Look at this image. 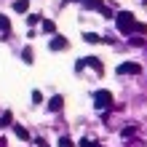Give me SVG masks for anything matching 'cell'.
Returning <instances> with one entry per match:
<instances>
[{
    "mask_svg": "<svg viewBox=\"0 0 147 147\" xmlns=\"http://www.w3.org/2000/svg\"><path fill=\"white\" fill-rule=\"evenodd\" d=\"M115 27L123 32V35H128L134 27H136V19H134V13H128V11H120L118 16H115Z\"/></svg>",
    "mask_w": 147,
    "mask_h": 147,
    "instance_id": "cell-1",
    "label": "cell"
},
{
    "mask_svg": "<svg viewBox=\"0 0 147 147\" xmlns=\"http://www.w3.org/2000/svg\"><path fill=\"white\" fill-rule=\"evenodd\" d=\"M94 107L96 110H110L112 107V94L105 91V88H99L96 94H94Z\"/></svg>",
    "mask_w": 147,
    "mask_h": 147,
    "instance_id": "cell-2",
    "label": "cell"
},
{
    "mask_svg": "<svg viewBox=\"0 0 147 147\" xmlns=\"http://www.w3.org/2000/svg\"><path fill=\"white\" fill-rule=\"evenodd\" d=\"M142 72V67L136 64V62H123V64H118V75H139Z\"/></svg>",
    "mask_w": 147,
    "mask_h": 147,
    "instance_id": "cell-3",
    "label": "cell"
},
{
    "mask_svg": "<svg viewBox=\"0 0 147 147\" xmlns=\"http://www.w3.org/2000/svg\"><path fill=\"white\" fill-rule=\"evenodd\" d=\"M48 48H51V51H62V48H67V38H62V35H56L54 40L48 43Z\"/></svg>",
    "mask_w": 147,
    "mask_h": 147,
    "instance_id": "cell-4",
    "label": "cell"
},
{
    "mask_svg": "<svg viewBox=\"0 0 147 147\" xmlns=\"http://www.w3.org/2000/svg\"><path fill=\"white\" fill-rule=\"evenodd\" d=\"M62 107H64V99L62 96H54L48 102V112H62Z\"/></svg>",
    "mask_w": 147,
    "mask_h": 147,
    "instance_id": "cell-5",
    "label": "cell"
},
{
    "mask_svg": "<svg viewBox=\"0 0 147 147\" xmlns=\"http://www.w3.org/2000/svg\"><path fill=\"white\" fill-rule=\"evenodd\" d=\"M27 8H30V0H16V3H13V11L16 13H24Z\"/></svg>",
    "mask_w": 147,
    "mask_h": 147,
    "instance_id": "cell-6",
    "label": "cell"
},
{
    "mask_svg": "<svg viewBox=\"0 0 147 147\" xmlns=\"http://www.w3.org/2000/svg\"><path fill=\"white\" fill-rule=\"evenodd\" d=\"M86 64H88V67H94L96 72H102V62H99L96 56H88V59H86Z\"/></svg>",
    "mask_w": 147,
    "mask_h": 147,
    "instance_id": "cell-7",
    "label": "cell"
},
{
    "mask_svg": "<svg viewBox=\"0 0 147 147\" xmlns=\"http://www.w3.org/2000/svg\"><path fill=\"white\" fill-rule=\"evenodd\" d=\"M16 136H19V139H24V142H30V131L24 126H16Z\"/></svg>",
    "mask_w": 147,
    "mask_h": 147,
    "instance_id": "cell-8",
    "label": "cell"
},
{
    "mask_svg": "<svg viewBox=\"0 0 147 147\" xmlns=\"http://www.w3.org/2000/svg\"><path fill=\"white\" fill-rule=\"evenodd\" d=\"M43 30H46V32H56V24L51 19H43Z\"/></svg>",
    "mask_w": 147,
    "mask_h": 147,
    "instance_id": "cell-9",
    "label": "cell"
},
{
    "mask_svg": "<svg viewBox=\"0 0 147 147\" xmlns=\"http://www.w3.org/2000/svg\"><path fill=\"white\" fill-rule=\"evenodd\" d=\"M22 59H24L27 64H32V59H35V56H32V48H24V51H22Z\"/></svg>",
    "mask_w": 147,
    "mask_h": 147,
    "instance_id": "cell-10",
    "label": "cell"
},
{
    "mask_svg": "<svg viewBox=\"0 0 147 147\" xmlns=\"http://www.w3.org/2000/svg\"><path fill=\"white\" fill-rule=\"evenodd\" d=\"M83 40H86V43H99L102 38H99V35H94V32H86V35H83Z\"/></svg>",
    "mask_w": 147,
    "mask_h": 147,
    "instance_id": "cell-11",
    "label": "cell"
},
{
    "mask_svg": "<svg viewBox=\"0 0 147 147\" xmlns=\"http://www.w3.org/2000/svg\"><path fill=\"white\" fill-rule=\"evenodd\" d=\"M0 30H3V32L11 30V22H8V16H0Z\"/></svg>",
    "mask_w": 147,
    "mask_h": 147,
    "instance_id": "cell-12",
    "label": "cell"
},
{
    "mask_svg": "<svg viewBox=\"0 0 147 147\" xmlns=\"http://www.w3.org/2000/svg\"><path fill=\"white\" fill-rule=\"evenodd\" d=\"M59 147H75V142L70 136H62V139H59Z\"/></svg>",
    "mask_w": 147,
    "mask_h": 147,
    "instance_id": "cell-13",
    "label": "cell"
},
{
    "mask_svg": "<svg viewBox=\"0 0 147 147\" xmlns=\"http://www.w3.org/2000/svg\"><path fill=\"white\" fill-rule=\"evenodd\" d=\"M43 102V94L40 91H32V105H40Z\"/></svg>",
    "mask_w": 147,
    "mask_h": 147,
    "instance_id": "cell-14",
    "label": "cell"
},
{
    "mask_svg": "<svg viewBox=\"0 0 147 147\" xmlns=\"http://www.w3.org/2000/svg\"><path fill=\"white\" fill-rule=\"evenodd\" d=\"M8 123H11V112H5V115L0 118V126H8Z\"/></svg>",
    "mask_w": 147,
    "mask_h": 147,
    "instance_id": "cell-15",
    "label": "cell"
},
{
    "mask_svg": "<svg viewBox=\"0 0 147 147\" xmlns=\"http://www.w3.org/2000/svg\"><path fill=\"white\" fill-rule=\"evenodd\" d=\"M80 147H96V142H91V139H83V142H80Z\"/></svg>",
    "mask_w": 147,
    "mask_h": 147,
    "instance_id": "cell-16",
    "label": "cell"
}]
</instances>
